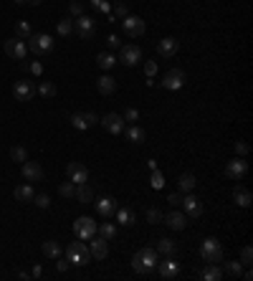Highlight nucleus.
Masks as SVG:
<instances>
[{"instance_id": "f257e3e1", "label": "nucleus", "mask_w": 253, "mask_h": 281, "mask_svg": "<svg viewBox=\"0 0 253 281\" xmlns=\"http://www.w3.org/2000/svg\"><path fill=\"white\" fill-rule=\"evenodd\" d=\"M160 254H157V248H140L137 254H134V258H132V268L137 271V274H150V271H154V266H157V258Z\"/></svg>"}, {"instance_id": "f03ea898", "label": "nucleus", "mask_w": 253, "mask_h": 281, "mask_svg": "<svg viewBox=\"0 0 253 281\" xmlns=\"http://www.w3.org/2000/svg\"><path fill=\"white\" fill-rule=\"evenodd\" d=\"M200 258L205 264H220L223 261V246H220V240L218 238H205L202 244H200Z\"/></svg>"}, {"instance_id": "7ed1b4c3", "label": "nucleus", "mask_w": 253, "mask_h": 281, "mask_svg": "<svg viewBox=\"0 0 253 281\" xmlns=\"http://www.w3.org/2000/svg\"><path fill=\"white\" fill-rule=\"evenodd\" d=\"M26 46L36 56H46V54L54 51V36L51 33H30V38H28Z\"/></svg>"}, {"instance_id": "20e7f679", "label": "nucleus", "mask_w": 253, "mask_h": 281, "mask_svg": "<svg viewBox=\"0 0 253 281\" xmlns=\"http://www.w3.org/2000/svg\"><path fill=\"white\" fill-rule=\"evenodd\" d=\"M66 261L71 266H86L92 261V254H89V246L86 244H68L66 246Z\"/></svg>"}, {"instance_id": "39448f33", "label": "nucleus", "mask_w": 253, "mask_h": 281, "mask_svg": "<svg viewBox=\"0 0 253 281\" xmlns=\"http://www.w3.org/2000/svg\"><path fill=\"white\" fill-rule=\"evenodd\" d=\"M74 236L78 240H89L92 236H96V220L89 218V216H78L74 220Z\"/></svg>"}, {"instance_id": "423d86ee", "label": "nucleus", "mask_w": 253, "mask_h": 281, "mask_svg": "<svg viewBox=\"0 0 253 281\" xmlns=\"http://www.w3.org/2000/svg\"><path fill=\"white\" fill-rule=\"evenodd\" d=\"M154 268H157L160 278H164V281H170V278H175V276L180 274V264H178L175 256H164L162 261H157Z\"/></svg>"}, {"instance_id": "0eeeda50", "label": "nucleus", "mask_w": 253, "mask_h": 281, "mask_svg": "<svg viewBox=\"0 0 253 281\" xmlns=\"http://www.w3.org/2000/svg\"><path fill=\"white\" fill-rule=\"evenodd\" d=\"M74 30L78 33V38L89 41V38H94V33H96V20L89 18V16H78V18L74 20Z\"/></svg>"}, {"instance_id": "6e6552de", "label": "nucleus", "mask_w": 253, "mask_h": 281, "mask_svg": "<svg viewBox=\"0 0 253 281\" xmlns=\"http://www.w3.org/2000/svg\"><path fill=\"white\" fill-rule=\"evenodd\" d=\"M122 28H124V33L130 36V38H140L147 30V26H144V20L140 16H126V18H122Z\"/></svg>"}, {"instance_id": "1a4fd4ad", "label": "nucleus", "mask_w": 253, "mask_h": 281, "mask_svg": "<svg viewBox=\"0 0 253 281\" xmlns=\"http://www.w3.org/2000/svg\"><path fill=\"white\" fill-rule=\"evenodd\" d=\"M180 208H182V213H185L188 218H200V216H202V203L198 200V195H192V192H182Z\"/></svg>"}, {"instance_id": "9d476101", "label": "nucleus", "mask_w": 253, "mask_h": 281, "mask_svg": "<svg viewBox=\"0 0 253 281\" xmlns=\"http://www.w3.org/2000/svg\"><path fill=\"white\" fill-rule=\"evenodd\" d=\"M99 124H102L109 134H122V132H124V127H126L124 116H122V114H114V112H109L106 116H102V119H99Z\"/></svg>"}, {"instance_id": "9b49d317", "label": "nucleus", "mask_w": 253, "mask_h": 281, "mask_svg": "<svg viewBox=\"0 0 253 281\" xmlns=\"http://www.w3.org/2000/svg\"><path fill=\"white\" fill-rule=\"evenodd\" d=\"M164 89H170V92H178V89H182L185 86V71H180V68H170L164 76H162V82H160Z\"/></svg>"}, {"instance_id": "f8f14e48", "label": "nucleus", "mask_w": 253, "mask_h": 281, "mask_svg": "<svg viewBox=\"0 0 253 281\" xmlns=\"http://www.w3.org/2000/svg\"><path fill=\"white\" fill-rule=\"evenodd\" d=\"M119 61H122L124 66H137V64L142 61V48H140L137 44H126V46H122Z\"/></svg>"}, {"instance_id": "ddd939ff", "label": "nucleus", "mask_w": 253, "mask_h": 281, "mask_svg": "<svg viewBox=\"0 0 253 281\" xmlns=\"http://www.w3.org/2000/svg\"><path fill=\"white\" fill-rule=\"evenodd\" d=\"M246 172H248L246 157H236V160H230V162L226 165V178H230V180H243Z\"/></svg>"}, {"instance_id": "4468645a", "label": "nucleus", "mask_w": 253, "mask_h": 281, "mask_svg": "<svg viewBox=\"0 0 253 281\" xmlns=\"http://www.w3.org/2000/svg\"><path fill=\"white\" fill-rule=\"evenodd\" d=\"M6 54L10 58H16V61H26L28 46H26V41H20V38H8L6 41Z\"/></svg>"}, {"instance_id": "2eb2a0df", "label": "nucleus", "mask_w": 253, "mask_h": 281, "mask_svg": "<svg viewBox=\"0 0 253 281\" xmlns=\"http://www.w3.org/2000/svg\"><path fill=\"white\" fill-rule=\"evenodd\" d=\"M89 254L96 258V261H104L106 256H109V240L106 238H102V236H92L89 238Z\"/></svg>"}, {"instance_id": "dca6fc26", "label": "nucleus", "mask_w": 253, "mask_h": 281, "mask_svg": "<svg viewBox=\"0 0 253 281\" xmlns=\"http://www.w3.org/2000/svg\"><path fill=\"white\" fill-rule=\"evenodd\" d=\"M66 175L74 185H81V182H89V170L86 165H81V162H68L66 165Z\"/></svg>"}, {"instance_id": "f3484780", "label": "nucleus", "mask_w": 253, "mask_h": 281, "mask_svg": "<svg viewBox=\"0 0 253 281\" xmlns=\"http://www.w3.org/2000/svg\"><path fill=\"white\" fill-rule=\"evenodd\" d=\"M13 96H16V102H30L36 96V86L30 82H26V78H20V82L13 84Z\"/></svg>"}, {"instance_id": "a211bd4d", "label": "nucleus", "mask_w": 253, "mask_h": 281, "mask_svg": "<svg viewBox=\"0 0 253 281\" xmlns=\"http://www.w3.org/2000/svg\"><path fill=\"white\" fill-rule=\"evenodd\" d=\"M96 200V213L102 216V218H112L114 213H116V200L112 198V195H102V198H94Z\"/></svg>"}, {"instance_id": "6ab92c4d", "label": "nucleus", "mask_w": 253, "mask_h": 281, "mask_svg": "<svg viewBox=\"0 0 253 281\" xmlns=\"http://www.w3.org/2000/svg\"><path fill=\"white\" fill-rule=\"evenodd\" d=\"M178 48H180V41H178V38H172V36H167V38H162V41H157V54L162 58H172L178 54Z\"/></svg>"}, {"instance_id": "aec40b11", "label": "nucleus", "mask_w": 253, "mask_h": 281, "mask_svg": "<svg viewBox=\"0 0 253 281\" xmlns=\"http://www.w3.org/2000/svg\"><path fill=\"white\" fill-rule=\"evenodd\" d=\"M96 92H99L102 96H112V94L116 92V78L109 76V74H102V76L96 78Z\"/></svg>"}, {"instance_id": "412c9836", "label": "nucleus", "mask_w": 253, "mask_h": 281, "mask_svg": "<svg viewBox=\"0 0 253 281\" xmlns=\"http://www.w3.org/2000/svg\"><path fill=\"white\" fill-rule=\"evenodd\" d=\"M23 178L28 182H40L44 180V168H40L38 162H30V160H26L23 162Z\"/></svg>"}, {"instance_id": "4be33fe9", "label": "nucleus", "mask_w": 253, "mask_h": 281, "mask_svg": "<svg viewBox=\"0 0 253 281\" xmlns=\"http://www.w3.org/2000/svg\"><path fill=\"white\" fill-rule=\"evenodd\" d=\"M164 223L170 226L172 230H185V228H188V216H185L182 210H172V213L164 216Z\"/></svg>"}, {"instance_id": "5701e85b", "label": "nucleus", "mask_w": 253, "mask_h": 281, "mask_svg": "<svg viewBox=\"0 0 253 281\" xmlns=\"http://www.w3.org/2000/svg\"><path fill=\"white\" fill-rule=\"evenodd\" d=\"M13 198L18 200V203H33V198H36V190L28 185V182H23V185H18L16 190H13Z\"/></svg>"}, {"instance_id": "b1692460", "label": "nucleus", "mask_w": 253, "mask_h": 281, "mask_svg": "<svg viewBox=\"0 0 253 281\" xmlns=\"http://www.w3.org/2000/svg\"><path fill=\"white\" fill-rule=\"evenodd\" d=\"M74 198L78 200V203H94V190H92V185L89 182H81V185H76V192H74Z\"/></svg>"}, {"instance_id": "393cba45", "label": "nucleus", "mask_w": 253, "mask_h": 281, "mask_svg": "<svg viewBox=\"0 0 253 281\" xmlns=\"http://www.w3.org/2000/svg\"><path fill=\"white\" fill-rule=\"evenodd\" d=\"M200 278H202V281H220V278H223L220 264H208V266L200 271Z\"/></svg>"}, {"instance_id": "a878e982", "label": "nucleus", "mask_w": 253, "mask_h": 281, "mask_svg": "<svg viewBox=\"0 0 253 281\" xmlns=\"http://www.w3.org/2000/svg\"><path fill=\"white\" fill-rule=\"evenodd\" d=\"M195 185H198V178H195L192 172H182V175L178 178V190H180V192H192Z\"/></svg>"}, {"instance_id": "bb28decb", "label": "nucleus", "mask_w": 253, "mask_h": 281, "mask_svg": "<svg viewBox=\"0 0 253 281\" xmlns=\"http://www.w3.org/2000/svg\"><path fill=\"white\" fill-rule=\"evenodd\" d=\"M116 223H122V226H134L137 223V216H134V210L132 208H116Z\"/></svg>"}, {"instance_id": "cd10ccee", "label": "nucleus", "mask_w": 253, "mask_h": 281, "mask_svg": "<svg viewBox=\"0 0 253 281\" xmlns=\"http://www.w3.org/2000/svg\"><path fill=\"white\" fill-rule=\"evenodd\" d=\"M124 134H126V140H130L132 144H142L144 142V130L142 127H137V124H132V127H124Z\"/></svg>"}, {"instance_id": "c85d7f7f", "label": "nucleus", "mask_w": 253, "mask_h": 281, "mask_svg": "<svg viewBox=\"0 0 253 281\" xmlns=\"http://www.w3.org/2000/svg\"><path fill=\"white\" fill-rule=\"evenodd\" d=\"M96 66H99L102 71H112V68L116 66V56H114V54H109V51L96 54Z\"/></svg>"}, {"instance_id": "c756f323", "label": "nucleus", "mask_w": 253, "mask_h": 281, "mask_svg": "<svg viewBox=\"0 0 253 281\" xmlns=\"http://www.w3.org/2000/svg\"><path fill=\"white\" fill-rule=\"evenodd\" d=\"M175 251H178V244L172 238H160L157 240V254H162V256H175Z\"/></svg>"}, {"instance_id": "7c9ffc66", "label": "nucleus", "mask_w": 253, "mask_h": 281, "mask_svg": "<svg viewBox=\"0 0 253 281\" xmlns=\"http://www.w3.org/2000/svg\"><path fill=\"white\" fill-rule=\"evenodd\" d=\"M233 200H236V203H238L240 208H248V206H250V200H253V195H250L246 188H240V185H238V188L233 190Z\"/></svg>"}, {"instance_id": "2f4dec72", "label": "nucleus", "mask_w": 253, "mask_h": 281, "mask_svg": "<svg viewBox=\"0 0 253 281\" xmlns=\"http://www.w3.org/2000/svg\"><path fill=\"white\" fill-rule=\"evenodd\" d=\"M44 256L56 261V258L61 256V246L56 244V240H44Z\"/></svg>"}, {"instance_id": "473e14b6", "label": "nucleus", "mask_w": 253, "mask_h": 281, "mask_svg": "<svg viewBox=\"0 0 253 281\" xmlns=\"http://www.w3.org/2000/svg\"><path fill=\"white\" fill-rule=\"evenodd\" d=\"M56 33H58L61 38H68V36L74 33V20H71V18H61L58 26H56Z\"/></svg>"}, {"instance_id": "72a5a7b5", "label": "nucleus", "mask_w": 253, "mask_h": 281, "mask_svg": "<svg viewBox=\"0 0 253 281\" xmlns=\"http://www.w3.org/2000/svg\"><path fill=\"white\" fill-rule=\"evenodd\" d=\"M220 264H223V261H220ZM240 271H243V264H240V261H226V264H223V274H228V276H233V278H238Z\"/></svg>"}, {"instance_id": "f704fd0d", "label": "nucleus", "mask_w": 253, "mask_h": 281, "mask_svg": "<svg viewBox=\"0 0 253 281\" xmlns=\"http://www.w3.org/2000/svg\"><path fill=\"white\" fill-rule=\"evenodd\" d=\"M30 23L28 20H18L16 23V38H20V41H28V38H30Z\"/></svg>"}, {"instance_id": "c9c22d12", "label": "nucleus", "mask_w": 253, "mask_h": 281, "mask_svg": "<svg viewBox=\"0 0 253 281\" xmlns=\"http://www.w3.org/2000/svg\"><path fill=\"white\" fill-rule=\"evenodd\" d=\"M96 233H99L102 238L112 240V238L116 236V226H114V223H99V226H96Z\"/></svg>"}, {"instance_id": "e433bc0d", "label": "nucleus", "mask_w": 253, "mask_h": 281, "mask_svg": "<svg viewBox=\"0 0 253 281\" xmlns=\"http://www.w3.org/2000/svg\"><path fill=\"white\" fill-rule=\"evenodd\" d=\"M10 160H13V162H26V160H28V152H26V147H20V144H13L10 147Z\"/></svg>"}, {"instance_id": "4c0bfd02", "label": "nucleus", "mask_w": 253, "mask_h": 281, "mask_svg": "<svg viewBox=\"0 0 253 281\" xmlns=\"http://www.w3.org/2000/svg\"><path fill=\"white\" fill-rule=\"evenodd\" d=\"M38 94L44 96V99H54V96H56V84H51V82H40Z\"/></svg>"}, {"instance_id": "58836bf2", "label": "nucleus", "mask_w": 253, "mask_h": 281, "mask_svg": "<svg viewBox=\"0 0 253 281\" xmlns=\"http://www.w3.org/2000/svg\"><path fill=\"white\" fill-rule=\"evenodd\" d=\"M74 192H76V185H74L71 180H66V182L58 185V195H61V198H74Z\"/></svg>"}, {"instance_id": "ea45409f", "label": "nucleus", "mask_w": 253, "mask_h": 281, "mask_svg": "<svg viewBox=\"0 0 253 281\" xmlns=\"http://www.w3.org/2000/svg\"><path fill=\"white\" fill-rule=\"evenodd\" d=\"M33 203H36L38 208H44V210H46V208H51V195H46V192H38V195L33 198Z\"/></svg>"}, {"instance_id": "a19ab883", "label": "nucleus", "mask_w": 253, "mask_h": 281, "mask_svg": "<svg viewBox=\"0 0 253 281\" xmlns=\"http://www.w3.org/2000/svg\"><path fill=\"white\" fill-rule=\"evenodd\" d=\"M150 185H152L154 190H160V188H164V175H162L160 170H152V178H150Z\"/></svg>"}, {"instance_id": "79ce46f5", "label": "nucleus", "mask_w": 253, "mask_h": 281, "mask_svg": "<svg viewBox=\"0 0 253 281\" xmlns=\"http://www.w3.org/2000/svg\"><path fill=\"white\" fill-rule=\"evenodd\" d=\"M162 220H164V216H162L157 208H147V223L157 226V223H162Z\"/></svg>"}, {"instance_id": "37998d69", "label": "nucleus", "mask_w": 253, "mask_h": 281, "mask_svg": "<svg viewBox=\"0 0 253 281\" xmlns=\"http://www.w3.org/2000/svg\"><path fill=\"white\" fill-rule=\"evenodd\" d=\"M71 124H74L76 130H89V124H86V119H84V114H74V116H71Z\"/></svg>"}, {"instance_id": "c03bdc74", "label": "nucleus", "mask_w": 253, "mask_h": 281, "mask_svg": "<svg viewBox=\"0 0 253 281\" xmlns=\"http://www.w3.org/2000/svg\"><path fill=\"white\" fill-rule=\"evenodd\" d=\"M240 264H243V266H250V264H253V248H250V246H246V248L240 251Z\"/></svg>"}, {"instance_id": "a18cd8bd", "label": "nucleus", "mask_w": 253, "mask_h": 281, "mask_svg": "<svg viewBox=\"0 0 253 281\" xmlns=\"http://www.w3.org/2000/svg\"><path fill=\"white\" fill-rule=\"evenodd\" d=\"M68 10H71V16H74V18H78V16H84V3H78V0H71Z\"/></svg>"}, {"instance_id": "49530a36", "label": "nucleus", "mask_w": 253, "mask_h": 281, "mask_svg": "<svg viewBox=\"0 0 253 281\" xmlns=\"http://www.w3.org/2000/svg\"><path fill=\"white\" fill-rule=\"evenodd\" d=\"M114 13H116V18H126V16H130V8H126V3H116Z\"/></svg>"}, {"instance_id": "de8ad7c7", "label": "nucleus", "mask_w": 253, "mask_h": 281, "mask_svg": "<svg viewBox=\"0 0 253 281\" xmlns=\"http://www.w3.org/2000/svg\"><path fill=\"white\" fill-rule=\"evenodd\" d=\"M137 119H140V112L137 109H126L124 112V122H137Z\"/></svg>"}, {"instance_id": "09e8293b", "label": "nucleus", "mask_w": 253, "mask_h": 281, "mask_svg": "<svg viewBox=\"0 0 253 281\" xmlns=\"http://www.w3.org/2000/svg\"><path fill=\"white\" fill-rule=\"evenodd\" d=\"M106 46H109V48L114 51V48H122V41H119V38H116V36L112 33V36H106Z\"/></svg>"}, {"instance_id": "8fccbe9b", "label": "nucleus", "mask_w": 253, "mask_h": 281, "mask_svg": "<svg viewBox=\"0 0 253 281\" xmlns=\"http://www.w3.org/2000/svg\"><path fill=\"white\" fill-rule=\"evenodd\" d=\"M84 119H86V124H89V127L99 124V116H96L94 112H84Z\"/></svg>"}, {"instance_id": "3c124183", "label": "nucleus", "mask_w": 253, "mask_h": 281, "mask_svg": "<svg viewBox=\"0 0 253 281\" xmlns=\"http://www.w3.org/2000/svg\"><path fill=\"white\" fill-rule=\"evenodd\" d=\"M144 74H147V78H152V76L157 74V64H154V61H147V64H144Z\"/></svg>"}, {"instance_id": "603ef678", "label": "nucleus", "mask_w": 253, "mask_h": 281, "mask_svg": "<svg viewBox=\"0 0 253 281\" xmlns=\"http://www.w3.org/2000/svg\"><path fill=\"white\" fill-rule=\"evenodd\" d=\"M236 154L238 157H246L248 154V144L246 142H236Z\"/></svg>"}, {"instance_id": "864d4df0", "label": "nucleus", "mask_w": 253, "mask_h": 281, "mask_svg": "<svg viewBox=\"0 0 253 281\" xmlns=\"http://www.w3.org/2000/svg\"><path fill=\"white\" fill-rule=\"evenodd\" d=\"M28 68H30L36 76H40V74H44V64H40V61H33V64H28Z\"/></svg>"}, {"instance_id": "5fc2aeb1", "label": "nucleus", "mask_w": 253, "mask_h": 281, "mask_svg": "<svg viewBox=\"0 0 253 281\" xmlns=\"http://www.w3.org/2000/svg\"><path fill=\"white\" fill-rule=\"evenodd\" d=\"M167 200H170L172 206H180V203H182V192H180V190H178V192H170V198H167Z\"/></svg>"}, {"instance_id": "6e6d98bb", "label": "nucleus", "mask_w": 253, "mask_h": 281, "mask_svg": "<svg viewBox=\"0 0 253 281\" xmlns=\"http://www.w3.org/2000/svg\"><path fill=\"white\" fill-rule=\"evenodd\" d=\"M68 266H71V264H68L66 258H56V268H58L61 274H64V271H68Z\"/></svg>"}, {"instance_id": "4d7b16f0", "label": "nucleus", "mask_w": 253, "mask_h": 281, "mask_svg": "<svg viewBox=\"0 0 253 281\" xmlns=\"http://www.w3.org/2000/svg\"><path fill=\"white\" fill-rule=\"evenodd\" d=\"M30 276H33V278H40V276H44V268H40V266H33Z\"/></svg>"}, {"instance_id": "13d9d810", "label": "nucleus", "mask_w": 253, "mask_h": 281, "mask_svg": "<svg viewBox=\"0 0 253 281\" xmlns=\"http://www.w3.org/2000/svg\"><path fill=\"white\" fill-rule=\"evenodd\" d=\"M99 10H102V13H109V10H112V6H109V3H102V6H99Z\"/></svg>"}, {"instance_id": "bf43d9fd", "label": "nucleus", "mask_w": 253, "mask_h": 281, "mask_svg": "<svg viewBox=\"0 0 253 281\" xmlns=\"http://www.w3.org/2000/svg\"><path fill=\"white\" fill-rule=\"evenodd\" d=\"M102 3H104V0H92V6H94L96 10H99V6H102Z\"/></svg>"}, {"instance_id": "052dcab7", "label": "nucleus", "mask_w": 253, "mask_h": 281, "mask_svg": "<svg viewBox=\"0 0 253 281\" xmlns=\"http://www.w3.org/2000/svg\"><path fill=\"white\" fill-rule=\"evenodd\" d=\"M26 3H30V6H40L44 0H26Z\"/></svg>"}, {"instance_id": "680f3d73", "label": "nucleus", "mask_w": 253, "mask_h": 281, "mask_svg": "<svg viewBox=\"0 0 253 281\" xmlns=\"http://www.w3.org/2000/svg\"><path fill=\"white\" fill-rule=\"evenodd\" d=\"M13 3H16V6H23V3H26V0H13Z\"/></svg>"}]
</instances>
